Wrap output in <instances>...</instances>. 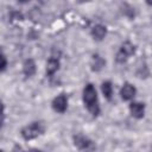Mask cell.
<instances>
[{"mask_svg":"<svg viewBox=\"0 0 152 152\" xmlns=\"http://www.w3.org/2000/svg\"><path fill=\"white\" fill-rule=\"evenodd\" d=\"M83 101H84L88 110L93 115H99L100 107H99V102H97L96 89L91 83H88L83 89Z\"/></svg>","mask_w":152,"mask_h":152,"instance_id":"cell-1","label":"cell"},{"mask_svg":"<svg viewBox=\"0 0 152 152\" xmlns=\"http://www.w3.org/2000/svg\"><path fill=\"white\" fill-rule=\"evenodd\" d=\"M44 131H45L44 124L40 122V121H36V122H32V124L23 127L20 133H21V137L25 140H31V139H34L38 135L43 134Z\"/></svg>","mask_w":152,"mask_h":152,"instance_id":"cell-2","label":"cell"},{"mask_svg":"<svg viewBox=\"0 0 152 152\" xmlns=\"http://www.w3.org/2000/svg\"><path fill=\"white\" fill-rule=\"evenodd\" d=\"M52 108L53 110L58 113H64L68 108V99L65 94H59L57 97L53 99L52 101Z\"/></svg>","mask_w":152,"mask_h":152,"instance_id":"cell-3","label":"cell"},{"mask_svg":"<svg viewBox=\"0 0 152 152\" xmlns=\"http://www.w3.org/2000/svg\"><path fill=\"white\" fill-rule=\"evenodd\" d=\"M129 112L135 119H141L145 114V104L141 102H132L129 104Z\"/></svg>","mask_w":152,"mask_h":152,"instance_id":"cell-4","label":"cell"},{"mask_svg":"<svg viewBox=\"0 0 152 152\" xmlns=\"http://www.w3.org/2000/svg\"><path fill=\"white\" fill-rule=\"evenodd\" d=\"M135 91H137V90H135V88H134L132 84H129V83H125L124 87H122L121 90H120L121 99L125 100V101H129V100H132V99L134 97Z\"/></svg>","mask_w":152,"mask_h":152,"instance_id":"cell-5","label":"cell"},{"mask_svg":"<svg viewBox=\"0 0 152 152\" xmlns=\"http://www.w3.org/2000/svg\"><path fill=\"white\" fill-rule=\"evenodd\" d=\"M106 34H107V28H106V26H103L101 24L95 25L91 30V36L95 40H102Z\"/></svg>","mask_w":152,"mask_h":152,"instance_id":"cell-6","label":"cell"},{"mask_svg":"<svg viewBox=\"0 0 152 152\" xmlns=\"http://www.w3.org/2000/svg\"><path fill=\"white\" fill-rule=\"evenodd\" d=\"M90 65H91V70L93 71H100V70H102L104 68L106 61L100 55H93Z\"/></svg>","mask_w":152,"mask_h":152,"instance_id":"cell-7","label":"cell"},{"mask_svg":"<svg viewBox=\"0 0 152 152\" xmlns=\"http://www.w3.org/2000/svg\"><path fill=\"white\" fill-rule=\"evenodd\" d=\"M23 72L27 77H31L32 75H34V72H36V63H34L33 59L28 58V59H26L24 62V64H23Z\"/></svg>","mask_w":152,"mask_h":152,"instance_id":"cell-8","label":"cell"},{"mask_svg":"<svg viewBox=\"0 0 152 152\" xmlns=\"http://www.w3.org/2000/svg\"><path fill=\"white\" fill-rule=\"evenodd\" d=\"M74 144L78 148L84 150V148H89V146L91 145V141L88 138H86L84 135H75L74 137Z\"/></svg>","mask_w":152,"mask_h":152,"instance_id":"cell-9","label":"cell"},{"mask_svg":"<svg viewBox=\"0 0 152 152\" xmlns=\"http://www.w3.org/2000/svg\"><path fill=\"white\" fill-rule=\"evenodd\" d=\"M59 69V61L57 58H50L46 63V75L51 76Z\"/></svg>","mask_w":152,"mask_h":152,"instance_id":"cell-10","label":"cell"},{"mask_svg":"<svg viewBox=\"0 0 152 152\" xmlns=\"http://www.w3.org/2000/svg\"><path fill=\"white\" fill-rule=\"evenodd\" d=\"M101 90H102L103 95H104L108 100H110V99H112L113 87H112V83H110L109 81H106V82H103V83H102V86H101Z\"/></svg>","mask_w":152,"mask_h":152,"instance_id":"cell-11","label":"cell"},{"mask_svg":"<svg viewBox=\"0 0 152 152\" xmlns=\"http://www.w3.org/2000/svg\"><path fill=\"white\" fill-rule=\"evenodd\" d=\"M121 51H124L127 56H132L134 52H135V46L131 43V42H125L122 45H121V49H120Z\"/></svg>","mask_w":152,"mask_h":152,"instance_id":"cell-12","label":"cell"},{"mask_svg":"<svg viewBox=\"0 0 152 152\" xmlns=\"http://www.w3.org/2000/svg\"><path fill=\"white\" fill-rule=\"evenodd\" d=\"M127 58H128V56L124 51H121V50L116 53V57H115V59H116L118 63H125L127 61Z\"/></svg>","mask_w":152,"mask_h":152,"instance_id":"cell-13","label":"cell"},{"mask_svg":"<svg viewBox=\"0 0 152 152\" xmlns=\"http://www.w3.org/2000/svg\"><path fill=\"white\" fill-rule=\"evenodd\" d=\"M1 61H2V63H1V71H5L6 65H7V61H6V56L5 55L1 56Z\"/></svg>","mask_w":152,"mask_h":152,"instance_id":"cell-14","label":"cell"},{"mask_svg":"<svg viewBox=\"0 0 152 152\" xmlns=\"http://www.w3.org/2000/svg\"><path fill=\"white\" fill-rule=\"evenodd\" d=\"M19 2H21V4H25V2H27V1H30V0H18Z\"/></svg>","mask_w":152,"mask_h":152,"instance_id":"cell-15","label":"cell"},{"mask_svg":"<svg viewBox=\"0 0 152 152\" xmlns=\"http://www.w3.org/2000/svg\"><path fill=\"white\" fill-rule=\"evenodd\" d=\"M146 2H147L148 5H151V6H152V0H146Z\"/></svg>","mask_w":152,"mask_h":152,"instance_id":"cell-16","label":"cell"}]
</instances>
